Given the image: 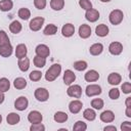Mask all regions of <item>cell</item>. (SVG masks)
Segmentation results:
<instances>
[{
	"label": "cell",
	"instance_id": "6da1fadb",
	"mask_svg": "<svg viewBox=\"0 0 131 131\" xmlns=\"http://www.w3.org/2000/svg\"><path fill=\"white\" fill-rule=\"evenodd\" d=\"M61 73V66L59 63H53L45 73V79L48 82H52L58 78Z\"/></svg>",
	"mask_w": 131,
	"mask_h": 131
},
{
	"label": "cell",
	"instance_id": "7a4b0ae2",
	"mask_svg": "<svg viewBox=\"0 0 131 131\" xmlns=\"http://www.w3.org/2000/svg\"><path fill=\"white\" fill-rule=\"evenodd\" d=\"M124 19V12L121 9H114L108 14V20L112 25L118 26Z\"/></svg>",
	"mask_w": 131,
	"mask_h": 131
},
{
	"label": "cell",
	"instance_id": "3957f363",
	"mask_svg": "<svg viewBox=\"0 0 131 131\" xmlns=\"http://www.w3.org/2000/svg\"><path fill=\"white\" fill-rule=\"evenodd\" d=\"M44 21H45V19H44L43 16H36V17H34V18H32V19L30 20L29 28H30V30L33 31V32H38V31H40L41 28L43 27Z\"/></svg>",
	"mask_w": 131,
	"mask_h": 131
},
{
	"label": "cell",
	"instance_id": "277c9868",
	"mask_svg": "<svg viewBox=\"0 0 131 131\" xmlns=\"http://www.w3.org/2000/svg\"><path fill=\"white\" fill-rule=\"evenodd\" d=\"M67 94L73 98H80L82 95V87L78 84H71L69 85Z\"/></svg>",
	"mask_w": 131,
	"mask_h": 131
},
{
	"label": "cell",
	"instance_id": "5b68a950",
	"mask_svg": "<svg viewBox=\"0 0 131 131\" xmlns=\"http://www.w3.org/2000/svg\"><path fill=\"white\" fill-rule=\"evenodd\" d=\"M102 92L101 87L98 84H89L87 85V87L85 88V93L88 97H93V96H97Z\"/></svg>",
	"mask_w": 131,
	"mask_h": 131
},
{
	"label": "cell",
	"instance_id": "8992f818",
	"mask_svg": "<svg viewBox=\"0 0 131 131\" xmlns=\"http://www.w3.org/2000/svg\"><path fill=\"white\" fill-rule=\"evenodd\" d=\"M34 96L35 98L40 101V102H44L46 101L48 98H49V91L46 89V88H43V87H39L35 90L34 92Z\"/></svg>",
	"mask_w": 131,
	"mask_h": 131
},
{
	"label": "cell",
	"instance_id": "52a82bcc",
	"mask_svg": "<svg viewBox=\"0 0 131 131\" xmlns=\"http://www.w3.org/2000/svg\"><path fill=\"white\" fill-rule=\"evenodd\" d=\"M108 52L113 55H120L123 52V44L118 41H114L108 45Z\"/></svg>",
	"mask_w": 131,
	"mask_h": 131
},
{
	"label": "cell",
	"instance_id": "ba28073f",
	"mask_svg": "<svg viewBox=\"0 0 131 131\" xmlns=\"http://www.w3.org/2000/svg\"><path fill=\"white\" fill-rule=\"evenodd\" d=\"M28 105H29V100L26 96H19L14 101V107L19 112L25 111L28 107Z\"/></svg>",
	"mask_w": 131,
	"mask_h": 131
},
{
	"label": "cell",
	"instance_id": "9c48e42d",
	"mask_svg": "<svg viewBox=\"0 0 131 131\" xmlns=\"http://www.w3.org/2000/svg\"><path fill=\"white\" fill-rule=\"evenodd\" d=\"M35 52H36V55L44 57V58H46V57H48L50 55V49L46 44L37 45L36 48H35Z\"/></svg>",
	"mask_w": 131,
	"mask_h": 131
},
{
	"label": "cell",
	"instance_id": "30bf717a",
	"mask_svg": "<svg viewBox=\"0 0 131 131\" xmlns=\"http://www.w3.org/2000/svg\"><path fill=\"white\" fill-rule=\"evenodd\" d=\"M42 120H43V116L39 111H31L28 115V121L31 124L41 123Z\"/></svg>",
	"mask_w": 131,
	"mask_h": 131
},
{
	"label": "cell",
	"instance_id": "8fae6325",
	"mask_svg": "<svg viewBox=\"0 0 131 131\" xmlns=\"http://www.w3.org/2000/svg\"><path fill=\"white\" fill-rule=\"evenodd\" d=\"M99 16H100L99 11L96 10V9H94V8L88 9V10H86V12H85V18H86L88 21H90V23H95V21H97L98 18H99Z\"/></svg>",
	"mask_w": 131,
	"mask_h": 131
},
{
	"label": "cell",
	"instance_id": "7c38bea8",
	"mask_svg": "<svg viewBox=\"0 0 131 131\" xmlns=\"http://www.w3.org/2000/svg\"><path fill=\"white\" fill-rule=\"evenodd\" d=\"M83 107V102L79 99H74L69 103V111L72 114H78Z\"/></svg>",
	"mask_w": 131,
	"mask_h": 131
},
{
	"label": "cell",
	"instance_id": "4fadbf2b",
	"mask_svg": "<svg viewBox=\"0 0 131 131\" xmlns=\"http://www.w3.org/2000/svg\"><path fill=\"white\" fill-rule=\"evenodd\" d=\"M78 33H79V36L82 38V39H87L91 36V27L89 25H86V24H82L80 27H79V30H78Z\"/></svg>",
	"mask_w": 131,
	"mask_h": 131
},
{
	"label": "cell",
	"instance_id": "5bb4252c",
	"mask_svg": "<svg viewBox=\"0 0 131 131\" xmlns=\"http://www.w3.org/2000/svg\"><path fill=\"white\" fill-rule=\"evenodd\" d=\"M74 33H75V26L73 24L68 23V24L62 26V28H61V35L63 37L70 38V37H72L74 35Z\"/></svg>",
	"mask_w": 131,
	"mask_h": 131
},
{
	"label": "cell",
	"instance_id": "9a60e30c",
	"mask_svg": "<svg viewBox=\"0 0 131 131\" xmlns=\"http://www.w3.org/2000/svg\"><path fill=\"white\" fill-rule=\"evenodd\" d=\"M62 80H63V83L69 86V85H71V84H73L75 82V80H76V74L72 70H66L64 73H63Z\"/></svg>",
	"mask_w": 131,
	"mask_h": 131
},
{
	"label": "cell",
	"instance_id": "2e32d148",
	"mask_svg": "<svg viewBox=\"0 0 131 131\" xmlns=\"http://www.w3.org/2000/svg\"><path fill=\"white\" fill-rule=\"evenodd\" d=\"M99 119L101 122L103 123H112L114 120H115V114L113 111L111 110H106V111H103L100 116H99Z\"/></svg>",
	"mask_w": 131,
	"mask_h": 131
},
{
	"label": "cell",
	"instance_id": "e0dca14e",
	"mask_svg": "<svg viewBox=\"0 0 131 131\" xmlns=\"http://www.w3.org/2000/svg\"><path fill=\"white\" fill-rule=\"evenodd\" d=\"M27 53H28V48H27V45L26 44L20 43V44L16 45V48H15V57L17 59L27 56Z\"/></svg>",
	"mask_w": 131,
	"mask_h": 131
},
{
	"label": "cell",
	"instance_id": "ac0fdd59",
	"mask_svg": "<svg viewBox=\"0 0 131 131\" xmlns=\"http://www.w3.org/2000/svg\"><path fill=\"white\" fill-rule=\"evenodd\" d=\"M84 79H85L86 82H95L99 79V74L95 70H89L85 73Z\"/></svg>",
	"mask_w": 131,
	"mask_h": 131
},
{
	"label": "cell",
	"instance_id": "d6986e66",
	"mask_svg": "<svg viewBox=\"0 0 131 131\" xmlns=\"http://www.w3.org/2000/svg\"><path fill=\"white\" fill-rule=\"evenodd\" d=\"M121 81H122V76L119 73H111L107 76V82L110 85H113V86L119 85Z\"/></svg>",
	"mask_w": 131,
	"mask_h": 131
},
{
	"label": "cell",
	"instance_id": "ffe728a7",
	"mask_svg": "<svg viewBox=\"0 0 131 131\" xmlns=\"http://www.w3.org/2000/svg\"><path fill=\"white\" fill-rule=\"evenodd\" d=\"M108 33H110V29L104 24H100L95 28V34L98 37H105L108 35Z\"/></svg>",
	"mask_w": 131,
	"mask_h": 131
},
{
	"label": "cell",
	"instance_id": "44dd1931",
	"mask_svg": "<svg viewBox=\"0 0 131 131\" xmlns=\"http://www.w3.org/2000/svg\"><path fill=\"white\" fill-rule=\"evenodd\" d=\"M103 51V45L101 43H94L89 47V53L93 56H97L101 54Z\"/></svg>",
	"mask_w": 131,
	"mask_h": 131
},
{
	"label": "cell",
	"instance_id": "7402d4cb",
	"mask_svg": "<svg viewBox=\"0 0 131 131\" xmlns=\"http://www.w3.org/2000/svg\"><path fill=\"white\" fill-rule=\"evenodd\" d=\"M13 52V47L10 43L0 46V55L2 57H9Z\"/></svg>",
	"mask_w": 131,
	"mask_h": 131
},
{
	"label": "cell",
	"instance_id": "603a6c76",
	"mask_svg": "<svg viewBox=\"0 0 131 131\" xmlns=\"http://www.w3.org/2000/svg\"><path fill=\"white\" fill-rule=\"evenodd\" d=\"M19 121H20V117H19V115L17 113H9L7 115V117H6L7 124L8 125H11V126L18 124Z\"/></svg>",
	"mask_w": 131,
	"mask_h": 131
},
{
	"label": "cell",
	"instance_id": "cb8c5ba5",
	"mask_svg": "<svg viewBox=\"0 0 131 131\" xmlns=\"http://www.w3.org/2000/svg\"><path fill=\"white\" fill-rule=\"evenodd\" d=\"M17 66H18V69L21 72H27L30 68V59L27 56H25L23 58H19L18 61H17Z\"/></svg>",
	"mask_w": 131,
	"mask_h": 131
},
{
	"label": "cell",
	"instance_id": "d4e9b609",
	"mask_svg": "<svg viewBox=\"0 0 131 131\" xmlns=\"http://www.w3.org/2000/svg\"><path fill=\"white\" fill-rule=\"evenodd\" d=\"M68 119H69L68 114L64 113V112H61V111L56 112V113L54 114V116H53V120H54L56 123H64V122L68 121Z\"/></svg>",
	"mask_w": 131,
	"mask_h": 131
},
{
	"label": "cell",
	"instance_id": "484cf974",
	"mask_svg": "<svg viewBox=\"0 0 131 131\" xmlns=\"http://www.w3.org/2000/svg\"><path fill=\"white\" fill-rule=\"evenodd\" d=\"M56 33H57V26L54 24H48L43 30V34L46 36H53Z\"/></svg>",
	"mask_w": 131,
	"mask_h": 131
},
{
	"label": "cell",
	"instance_id": "4316f807",
	"mask_svg": "<svg viewBox=\"0 0 131 131\" xmlns=\"http://www.w3.org/2000/svg\"><path fill=\"white\" fill-rule=\"evenodd\" d=\"M13 86L15 89H18V90L25 89L27 87V80L23 77H17L13 81Z\"/></svg>",
	"mask_w": 131,
	"mask_h": 131
},
{
	"label": "cell",
	"instance_id": "83f0119b",
	"mask_svg": "<svg viewBox=\"0 0 131 131\" xmlns=\"http://www.w3.org/2000/svg\"><path fill=\"white\" fill-rule=\"evenodd\" d=\"M83 117L87 121H94L96 118V112L94 108H85L83 111Z\"/></svg>",
	"mask_w": 131,
	"mask_h": 131
},
{
	"label": "cell",
	"instance_id": "f1b7e54d",
	"mask_svg": "<svg viewBox=\"0 0 131 131\" xmlns=\"http://www.w3.org/2000/svg\"><path fill=\"white\" fill-rule=\"evenodd\" d=\"M13 8V2L11 0H1L0 1V10L3 12L10 11Z\"/></svg>",
	"mask_w": 131,
	"mask_h": 131
},
{
	"label": "cell",
	"instance_id": "f546056e",
	"mask_svg": "<svg viewBox=\"0 0 131 131\" xmlns=\"http://www.w3.org/2000/svg\"><path fill=\"white\" fill-rule=\"evenodd\" d=\"M17 15H18V17H19L20 19H23V20H28V19L31 17V11H30V9L27 8V7H21V8L18 9Z\"/></svg>",
	"mask_w": 131,
	"mask_h": 131
},
{
	"label": "cell",
	"instance_id": "4dcf8cb0",
	"mask_svg": "<svg viewBox=\"0 0 131 131\" xmlns=\"http://www.w3.org/2000/svg\"><path fill=\"white\" fill-rule=\"evenodd\" d=\"M23 30V26L18 20H13L10 23L9 25V31L12 34H18L20 33V31Z\"/></svg>",
	"mask_w": 131,
	"mask_h": 131
},
{
	"label": "cell",
	"instance_id": "1f68e13d",
	"mask_svg": "<svg viewBox=\"0 0 131 131\" xmlns=\"http://www.w3.org/2000/svg\"><path fill=\"white\" fill-rule=\"evenodd\" d=\"M50 7L55 11H59L64 7V0H50Z\"/></svg>",
	"mask_w": 131,
	"mask_h": 131
},
{
	"label": "cell",
	"instance_id": "d6a6232c",
	"mask_svg": "<svg viewBox=\"0 0 131 131\" xmlns=\"http://www.w3.org/2000/svg\"><path fill=\"white\" fill-rule=\"evenodd\" d=\"M9 89H10V82H9V80L7 78H5V77L0 78V91L5 93Z\"/></svg>",
	"mask_w": 131,
	"mask_h": 131
},
{
	"label": "cell",
	"instance_id": "836d02e7",
	"mask_svg": "<svg viewBox=\"0 0 131 131\" xmlns=\"http://www.w3.org/2000/svg\"><path fill=\"white\" fill-rule=\"evenodd\" d=\"M73 67L76 71H79V72H82V71H85L88 67V63L87 61L85 60H77L73 63Z\"/></svg>",
	"mask_w": 131,
	"mask_h": 131
},
{
	"label": "cell",
	"instance_id": "e575fe53",
	"mask_svg": "<svg viewBox=\"0 0 131 131\" xmlns=\"http://www.w3.org/2000/svg\"><path fill=\"white\" fill-rule=\"evenodd\" d=\"M33 63H34V66H35L36 68L42 69V68H44L45 64H46V58L36 55V56L34 57V59H33Z\"/></svg>",
	"mask_w": 131,
	"mask_h": 131
},
{
	"label": "cell",
	"instance_id": "d590c367",
	"mask_svg": "<svg viewBox=\"0 0 131 131\" xmlns=\"http://www.w3.org/2000/svg\"><path fill=\"white\" fill-rule=\"evenodd\" d=\"M91 106L94 110H101L104 106V101L101 98H93L91 100Z\"/></svg>",
	"mask_w": 131,
	"mask_h": 131
},
{
	"label": "cell",
	"instance_id": "8d00e7d4",
	"mask_svg": "<svg viewBox=\"0 0 131 131\" xmlns=\"http://www.w3.org/2000/svg\"><path fill=\"white\" fill-rule=\"evenodd\" d=\"M41 78H42V73H41V71L36 70V71H32V72L29 74V79H30L31 81H33V82H38V81L41 80Z\"/></svg>",
	"mask_w": 131,
	"mask_h": 131
},
{
	"label": "cell",
	"instance_id": "74e56055",
	"mask_svg": "<svg viewBox=\"0 0 131 131\" xmlns=\"http://www.w3.org/2000/svg\"><path fill=\"white\" fill-rule=\"evenodd\" d=\"M73 130H75V131H85V130H87V124L83 121H77L73 126Z\"/></svg>",
	"mask_w": 131,
	"mask_h": 131
},
{
	"label": "cell",
	"instance_id": "f35d334b",
	"mask_svg": "<svg viewBox=\"0 0 131 131\" xmlns=\"http://www.w3.org/2000/svg\"><path fill=\"white\" fill-rule=\"evenodd\" d=\"M8 43H10V41H9V37L7 33L4 30H0V46L8 44Z\"/></svg>",
	"mask_w": 131,
	"mask_h": 131
},
{
	"label": "cell",
	"instance_id": "ab89813d",
	"mask_svg": "<svg viewBox=\"0 0 131 131\" xmlns=\"http://www.w3.org/2000/svg\"><path fill=\"white\" fill-rule=\"evenodd\" d=\"M79 6L86 11L92 8V3L90 0H79Z\"/></svg>",
	"mask_w": 131,
	"mask_h": 131
},
{
	"label": "cell",
	"instance_id": "60d3db41",
	"mask_svg": "<svg viewBox=\"0 0 131 131\" xmlns=\"http://www.w3.org/2000/svg\"><path fill=\"white\" fill-rule=\"evenodd\" d=\"M108 97L113 100H116L120 97V90L118 88H112L110 91H108Z\"/></svg>",
	"mask_w": 131,
	"mask_h": 131
},
{
	"label": "cell",
	"instance_id": "b9f144b4",
	"mask_svg": "<svg viewBox=\"0 0 131 131\" xmlns=\"http://www.w3.org/2000/svg\"><path fill=\"white\" fill-rule=\"evenodd\" d=\"M46 5H47L46 0H34V6L39 10L44 9L46 7Z\"/></svg>",
	"mask_w": 131,
	"mask_h": 131
},
{
	"label": "cell",
	"instance_id": "7bdbcfd3",
	"mask_svg": "<svg viewBox=\"0 0 131 131\" xmlns=\"http://www.w3.org/2000/svg\"><path fill=\"white\" fill-rule=\"evenodd\" d=\"M30 130L31 131H44L45 130V126L41 123H36V124H32L30 126Z\"/></svg>",
	"mask_w": 131,
	"mask_h": 131
},
{
	"label": "cell",
	"instance_id": "ee69618b",
	"mask_svg": "<svg viewBox=\"0 0 131 131\" xmlns=\"http://www.w3.org/2000/svg\"><path fill=\"white\" fill-rule=\"evenodd\" d=\"M121 90H122L123 93H125V94L131 93V83H130V82H124V83L121 85Z\"/></svg>",
	"mask_w": 131,
	"mask_h": 131
},
{
	"label": "cell",
	"instance_id": "f6af8a7d",
	"mask_svg": "<svg viewBox=\"0 0 131 131\" xmlns=\"http://www.w3.org/2000/svg\"><path fill=\"white\" fill-rule=\"evenodd\" d=\"M121 130L122 131H129L131 130V122L129 121H124L121 124Z\"/></svg>",
	"mask_w": 131,
	"mask_h": 131
},
{
	"label": "cell",
	"instance_id": "bcb514c9",
	"mask_svg": "<svg viewBox=\"0 0 131 131\" xmlns=\"http://www.w3.org/2000/svg\"><path fill=\"white\" fill-rule=\"evenodd\" d=\"M103 130H104V131H117V128H116L115 126L110 125V126H105V127L103 128Z\"/></svg>",
	"mask_w": 131,
	"mask_h": 131
},
{
	"label": "cell",
	"instance_id": "7dc6e473",
	"mask_svg": "<svg viewBox=\"0 0 131 131\" xmlns=\"http://www.w3.org/2000/svg\"><path fill=\"white\" fill-rule=\"evenodd\" d=\"M125 115H126V117H128V118H131V106H126Z\"/></svg>",
	"mask_w": 131,
	"mask_h": 131
},
{
	"label": "cell",
	"instance_id": "c3c4849f",
	"mask_svg": "<svg viewBox=\"0 0 131 131\" xmlns=\"http://www.w3.org/2000/svg\"><path fill=\"white\" fill-rule=\"evenodd\" d=\"M125 104H126V106H131V97H130V96H128V97L126 98Z\"/></svg>",
	"mask_w": 131,
	"mask_h": 131
},
{
	"label": "cell",
	"instance_id": "681fc988",
	"mask_svg": "<svg viewBox=\"0 0 131 131\" xmlns=\"http://www.w3.org/2000/svg\"><path fill=\"white\" fill-rule=\"evenodd\" d=\"M4 99H5V95H4V92L0 91V104H1V103H3Z\"/></svg>",
	"mask_w": 131,
	"mask_h": 131
},
{
	"label": "cell",
	"instance_id": "f907efd6",
	"mask_svg": "<svg viewBox=\"0 0 131 131\" xmlns=\"http://www.w3.org/2000/svg\"><path fill=\"white\" fill-rule=\"evenodd\" d=\"M100 2H102V3H107V2H111L112 0H99Z\"/></svg>",
	"mask_w": 131,
	"mask_h": 131
},
{
	"label": "cell",
	"instance_id": "816d5d0a",
	"mask_svg": "<svg viewBox=\"0 0 131 131\" xmlns=\"http://www.w3.org/2000/svg\"><path fill=\"white\" fill-rule=\"evenodd\" d=\"M2 123V116H1V114H0V124Z\"/></svg>",
	"mask_w": 131,
	"mask_h": 131
}]
</instances>
